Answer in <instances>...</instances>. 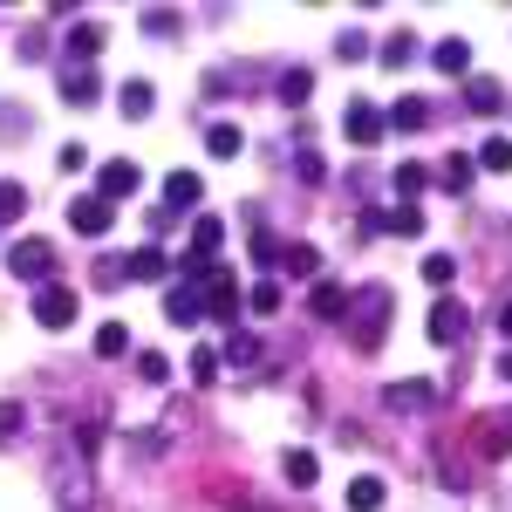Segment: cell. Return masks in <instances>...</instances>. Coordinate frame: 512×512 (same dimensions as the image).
I'll use <instances>...</instances> for the list:
<instances>
[{"label": "cell", "instance_id": "cell-1", "mask_svg": "<svg viewBox=\"0 0 512 512\" xmlns=\"http://www.w3.org/2000/svg\"><path fill=\"white\" fill-rule=\"evenodd\" d=\"M48 478H55V499H62V512H89V499H96V472H89V451H82L76 437H69V444H55Z\"/></svg>", "mask_w": 512, "mask_h": 512}, {"label": "cell", "instance_id": "cell-2", "mask_svg": "<svg viewBox=\"0 0 512 512\" xmlns=\"http://www.w3.org/2000/svg\"><path fill=\"white\" fill-rule=\"evenodd\" d=\"M342 321H349V342H355V349H383V328H390V287L355 294Z\"/></svg>", "mask_w": 512, "mask_h": 512}, {"label": "cell", "instance_id": "cell-3", "mask_svg": "<svg viewBox=\"0 0 512 512\" xmlns=\"http://www.w3.org/2000/svg\"><path fill=\"white\" fill-rule=\"evenodd\" d=\"M7 274L48 287V274H55V246H48V239H14V246H7Z\"/></svg>", "mask_w": 512, "mask_h": 512}, {"label": "cell", "instance_id": "cell-4", "mask_svg": "<svg viewBox=\"0 0 512 512\" xmlns=\"http://www.w3.org/2000/svg\"><path fill=\"white\" fill-rule=\"evenodd\" d=\"M198 280H205V321H219V328H233L239 315V287L226 267H198Z\"/></svg>", "mask_w": 512, "mask_h": 512}, {"label": "cell", "instance_id": "cell-5", "mask_svg": "<svg viewBox=\"0 0 512 512\" xmlns=\"http://www.w3.org/2000/svg\"><path fill=\"white\" fill-rule=\"evenodd\" d=\"M383 403H390L396 417H424V410H437V383L403 376V383H390V390H383Z\"/></svg>", "mask_w": 512, "mask_h": 512}, {"label": "cell", "instance_id": "cell-6", "mask_svg": "<svg viewBox=\"0 0 512 512\" xmlns=\"http://www.w3.org/2000/svg\"><path fill=\"white\" fill-rule=\"evenodd\" d=\"M35 321L41 328H69L76 321V287H62V280L35 287Z\"/></svg>", "mask_w": 512, "mask_h": 512}, {"label": "cell", "instance_id": "cell-7", "mask_svg": "<svg viewBox=\"0 0 512 512\" xmlns=\"http://www.w3.org/2000/svg\"><path fill=\"white\" fill-rule=\"evenodd\" d=\"M342 130H349V144H362V151H376L390 123H383V110H376V103H362V96H355V103H349V117H342Z\"/></svg>", "mask_w": 512, "mask_h": 512}, {"label": "cell", "instance_id": "cell-8", "mask_svg": "<svg viewBox=\"0 0 512 512\" xmlns=\"http://www.w3.org/2000/svg\"><path fill=\"white\" fill-rule=\"evenodd\" d=\"M137 185H144V171H137L130 158H110L103 171H96V198H103V205H117V198H130Z\"/></svg>", "mask_w": 512, "mask_h": 512}, {"label": "cell", "instance_id": "cell-9", "mask_svg": "<svg viewBox=\"0 0 512 512\" xmlns=\"http://www.w3.org/2000/svg\"><path fill=\"white\" fill-rule=\"evenodd\" d=\"M164 315L178 321V328H192V321H205V280H178V287L164 294Z\"/></svg>", "mask_w": 512, "mask_h": 512}, {"label": "cell", "instance_id": "cell-10", "mask_svg": "<svg viewBox=\"0 0 512 512\" xmlns=\"http://www.w3.org/2000/svg\"><path fill=\"white\" fill-rule=\"evenodd\" d=\"M69 226H76L82 239H103L110 226H117V205H103V198H76V205H69Z\"/></svg>", "mask_w": 512, "mask_h": 512}, {"label": "cell", "instance_id": "cell-11", "mask_svg": "<svg viewBox=\"0 0 512 512\" xmlns=\"http://www.w3.org/2000/svg\"><path fill=\"white\" fill-rule=\"evenodd\" d=\"M465 328H472V308H465V301H437L431 308V342L451 349V342H465Z\"/></svg>", "mask_w": 512, "mask_h": 512}, {"label": "cell", "instance_id": "cell-12", "mask_svg": "<svg viewBox=\"0 0 512 512\" xmlns=\"http://www.w3.org/2000/svg\"><path fill=\"white\" fill-rule=\"evenodd\" d=\"M431 69H437V76H458V82H465V76H472V41H465V35H444L431 48Z\"/></svg>", "mask_w": 512, "mask_h": 512}, {"label": "cell", "instance_id": "cell-13", "mask_svg": "<svg viewBox=\"0 0 512 512\" xmlns=\"http://www.w3.org/2000/svg\"><path fill=\"white\" fill-rule=\"evenodd\" d=\"M198 198H205V178L198 171H171L164 178V212H192Z\"/></svg>", "mask_w": 512, "mask_h": 512}, {"label": "cell", "instance_id": "cell-14", "mask_svg": "<svg viewBox=\"0 0 512 512\" xmlns=\"http://www.w3.org/2000/svg\"><path fill=\"white\" fill-rule=\"evenodd\" d=\"M117 110H123L130 123H144L151 110H158V89H151L144 76H137V82H123V89H117Z\"/></svg>", "mask_w": 512, "mask_h": 512}, {"label": "cell", "instance_id": "cell-15", "mask_svg": "<svg viewBox=\"0 0 512 512\" xmlns=\"http://www.w3.org/2000/svg\"><path fill=\"white\" fill-rule=\"evenodd\" d=\"M280 478H287L294 492H308V485H315V478H321V458H315V451H301V444H294V451L280 458Z\"/></svg>", "mask_w": 512, "mask_h": 512}, {"label": "cell", "instance_id": "cell-16", "mask_svg": "<svg viewBox=\"0 0 512 512\" xmlns=\"http://www.w3.org/2000/svg\"><path fill=\"white\" fill-rule=\"evenodd\" d=\"M96 96H103V76L69 62V69H62V103H96Z\"/></svg>", "mask_w": 512, "mask_h": 512}, {"label": "cell", "instance_id": "cell-17", "mask_svg": "<svg viewBox=\"0 0 512 512\" xmlns=\"http://www.w3.org/2000/svg\"><path fill=\"white\" fill-rule=\"evenodd\" d=\"M219 246H226V226L205 212V219L192 226V267H212V253H219Z\"/></svg>", "mask_w": 512, "mask_h": 512}, {"label": "cell", "instance_id": "cell-18", "mask_svg": "<svg viewBox=\"0 0 512 512\" xmlns=\"http://www.w3.org/2000/svg\"><path fill=\"white\" fill-rule=\"evenodd\" d=\"M472 437H478L485 458H506L512 451V417H485V424H472Z\"/></svg>", "mask_w": 512, "mask_h": 512}, {"label": "cell", "instance_id": "cell-19", "mask_svg": "<svg viewBox=\"0 0 512 512\" xmlns=\"http://www.w3.org/2000/svg\"><path fill=\"white\" fill-rule=\"evenodd\" d=\"M103 21H76V28H69V55H76V69H89V55H103Z\"/></svg>", "mask_w": 512, "mask_h": 512}, {"label": "cell", "instance_id": "cell-20", "mask_svg": "<svg viewBox=\"0 0 512 512\" xmlns=\"http://www.w3.org/2000/svg\"><path fill=\"white\" fill-rule=\"evenodd\" d=\"M308 308H315L321 321H342L349 315V294H342L335 280H315V287H308Z\"/></svg>", "mask_w": 512, "mask_h": 512}, {"label": "cell", "instance_id": "cell-21", "mask_svg": "<svg viewBox=\"0 0 512 512\" xmlns=\"http://www.w3.org/2000/svg\"><path fill=\"white\" fill-rule=\"evenodd\" d=\"M437 110L431 103H424V96H403V103H396V110H383V123H390V130H424V123H431Z\"/></svg>", "mask_w": 512, "mask_h": 512}, {"label": "cell", "instance_id": "cell-22", "mask_svg": "<svg viewBox=\"0 0 512 512\" xmlns=\"http://www.w3.org/2000/svg\"><path fill=\"white\" fill-rule=\"evenodd\" d=\"M164 274H171L164 246H144V253H130V260H123V280H164Z\"/></svg>", "mask_w": 512, "mask_h": 512}, {"label": "cell", "instance_id": "cell-23", "mask_svg": "<svg viewBox=\"0 0 512 512\" xmlns=\"http://www.w3.org/2000/svg\"><path fill=\"white\" fill-rule=\"evenodd\" d=\"M274 96H280V103H287V110H301V103L315 96V69H287V76L274 82Z\"/></svg>", "mask_w": 512, "mask_h": 512}, {"label": "cell", "instance_id": "cell-24", "mask_svg": "<svg viewBox=\"0 0 512 512\" xmlns=\"http://www.w3.org/2000/svg\"><path fill=\"white\" fill-rule=\"evenodd\" d=\"M383 499H390V485L369 472V478H355L349 485V512H383Z\"/></svg>", "mask_w": 512, "mask_h": 512}, {"label": "cell", "instance_id": "cell-25", "mask_svg": "<svg viewBox=\"0 0 512 512\" xmlns=\"http://www.w3.org/2000/svg\"><path fill=\"white\" fill-rule=\"evenodd\" d=\"M376 233L417 239V233H424V212H417V205H396V212H383V219H376Z\"/></svg>", "mask_w": 512, "mask_h": 512}, {"label": "cell", "instance_id": "cell-26", "mask_svg": "<svg viewBox=\"0 0 512 512\" xmlns=\"http://www.w3.org/2000/svg\"><path fill=\"white\" fill-rule=\"evenodd\" d=\"M424 192H431V171H424V164H396V198L417 205Z\"/></svg>", "mask_w": 512, "mask_h": 512}, {"label": "cell", "instance_id": "cell-27", "mask_svg": "<svg viewBox=\"0 0 512 512\" xmlns=\"http://www.w3.org/2000/svg\"><path fill=\"white\" fill-rule=\"evenodd\" d=\"M410 62H417V35H410V28H396V35L383 41V69H410Z\"/></svg>", "mask_w": 512, "mask_h": 512}, {"label": "cell", "instance_id": "cell-28", "mask_svg": "<svg viewBox=\"0 0 512 512\" xmlns=\"http://www.w3.org/2000/svg\"><path fill=\"white\" fill-rule=\"evenodd\" d=\"M465 103H472V110H499V103H506V89H499L492 76H465Z\"/></svg>", "mask_w": 512, "mask_h": 512}, {"label": "cell", "instance_id": "cell-29", "mask_svg": "<svg viewBox=\"0 0 512 512\" xmlns=\"http://www.w3.org/2000/svg\"><path fill=\"white\" fill-rule=\"evenodd\" d=\"M239 144H246L239 123H212V130H205V151H212V158H239Z\"/></svg>", "mask_w": 512, "mask_h": 512}, {"label": "cell", "instance_id": "cell-30", "mask_svg": "<svg viewBox=\"0 0 512 512\" xmlns=\"http://www.w3.org/2000/svg\"><path fill=\"white\" fill-rule=\"evenodd\" d=\"M472 171H478V164L465 158V151H458V158H444V164H437V185H444V192H465V185H472Z\"/></svg>", "mask_w": 512, "mask_h": 512}, {"label": "cell", "instance_id": "cell-31", "mask_svg": "<svg viewBox=\"0 0 512 512\" xmlns=\"http://www.w3.org/2000/svg\"><path fill=\"white\" fill-rule=\"evenodd\" d=\"M280 267H287L294 280H308V274H321V253L315 246H280Z\"/></svg>", "mask_w": 512, "mask_h": 512}, {"label": "cell", "instance_id": "cell-32", "mask_svg": "<svg viewBox=\"0 0 512 512\" xmlns=\"http://www.w3.org/2000/svg\"><path fill=\"white\" fill-rule=\"evenodd\" d=\"M472 164H485V171H512V137H485Z\"/></svg>", "mask_w": 512, "mask_h": 512}, {"label": "cell", "instance_id": "cell-33", "mask_svg": "<svg viewBox=\"0 0 512 512\" xmlns=\"http://www.w3.org/2000/svg\"><path fill=\"white\" fill-rule=\"evenodd\" d=\"M96 355H130V328L123 321H103L96 328Z\"/></svg>", "mask_w": 512, "mask_h": 512}, {"label": "cell", "instance_id": "cell-34", "mask_svg": "<svg viewBox=\"0 0 512 512\" xmlns=\"http://www.w3.org/2000/svg\"><path fill=\"white\" fill-rule=\"evenodd\" d=\"M21 212H28V192H21L14 178H0V226H14Z\"/></svg>", "mask_w": 512, "mask_h": 512}, {"label": "cell", "instance_id": "cell-35", "mask_svg": "<svg viewBox=\"0 0 512 512\" xmlns=\"http://www.w3.org/2000/svg\"><path fill=\"white\" fill-rule=\"evenodd\" d=\"M137 376H144V383L158 390V383H171V362H164L158 349H137Z\"/></svg>", "mask_w": 512, "mask_h": 512}, {"label": "cell", "instance_id": "cell-36", "mask_svg": "<svg viewBox=\"0 0 512 512\" xmlns=\"http://www.w3.org/2000/svg\"><path fill=\"white\" fill-rule=\"evenodd\" d=\"M226 362H233V369H260V342H253V335H233V342H226Z\"/></svg>", "mask_w": 512, "mask_h": 512}, {"label": "cell", "instance_id": "cell-37", "mask_svg": "<svg viewBox=\"0 0 512 512\" xmlns=\"http://www.w3.org/2000/svg\"><path fill=\"white\" fill-rule=\"evenodd\" d=\"M451 274H458L451 253H431V260H424V280H431V287H451Z\"/></svg>", "mask_w": 512, "mask_h": 512}, {"label": "cell", "instance_id": "cell-38", "mask_svg": "<svg viewBox=\"0 0 512 512\" xmlns=\"http://www.w3.org/2000/svg\"><path fill=\"white\" fill-rule=\"evenodd\" d=\"M246 308H253V315H274V308H280V287H274V280H260V287L246 294Z\"/></svg>", "mask_w": 512, "mask_h": 512}, {"label": "cell", "instance_id": "cell-39", "mask_svg": "<svg viewBox=\"0 0 512 512\" xmlns=\"http://www.w3.org/2000/svg\"><path fill=\"white\" fill-rule=\"evenodd\" d=\"M212 376H219V349H198V355H192V383L205 390Z\"/></svg>", "mask_w": 512, "mask_h": 512}, {"label": "cell", "instance_id": "cell-40", "mask_svg": "<svg viewBox=\"0 0 512 512\" xmlns=\"http://www.w3.org/2000/svg\"><path fill=\"white\" fill-rule=\"evenodd\" d=\"M253 260H280V239L267 226H253Z\"/></svg>", "mask_w": 512, "mask_h": 512}, {"label": "cell", "instance_id": "cell-41", "mask_svg": "<svg viewBox=\"0 0 512 512\" xmlns=\"http://www.w3.org/2000/svg\"><path fill=\"white\" fill-rule=\"evenodd\" d=\"M301 178H308V185H321V178H328V164H321V151H301Z\"/></svg>", "mask_w": 512, "mask_h": 512}, {"label": "cell", "instance_id": "cell-42", "mask_svg": "<svg viewBox=\"0 0 512 512\" xmlns=\"http://www.w3.org/2000/svg\"><path fill=\"white\" fill-rule=\"evenodd\" d=\"M335 48H342V55H349V62H355V55H369V35H362V28H349V35L335 41Z\"/></svg>", "mask_w": 512, "mask_h": 512}, {"label": "cell", "instance_id": "cell-43", "mask_svg": "<svg viewBox=\"0 0 512 512\" xmlns=\"http://www.w3.org/2000/svg\"><path fill=\"white\" fill-rule=\"evenodd\" d=\"M21 431V403H0V437H14Z\"/></svg>", "mask_w": 512, "mask_h": 512}, {"label": "cell", "instance_id": "cell-44", "mask_svg": "<svg viewBox=\"0 0 512 512\" xmlns=\"http://www.w3.org/2000/svg\"><path fill=\"white\" fill-rule=\"evenodd\" d=\"M492 369H499V383H512V349L499 355V362H492Z\"/></svg>", "mask_w": 512, "mask_h": 512}, {"label": "cell", "instance_id": "cell-45", "mask_svg": "<svg viewBox=\"0 0 512 512\" xmlns=\"http://www.w3.org/2000/svg\"><path fill=\"white\" fill-rule=\"evenodd\" d=\"M499 328H506V335H512V308H506V315H499Z\"/></svg>", "mask_w": 512, "mask_h": 512}]
</instances>
